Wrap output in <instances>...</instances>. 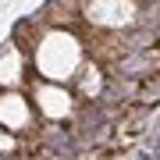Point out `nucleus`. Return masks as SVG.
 Segmentation results:
<instances>
[{
	"label": "nucleus",
	"instance_id": "4",
	"mask_svg": "<svg viewBox=\"0 0 160 160\" xmlns=\"http://www.w3.org/2000/svg\"><path fill=\"white\" fill-rule=\"evenodd\" d=\"M22 153V139L14 135V132H7V128H0V157H18Z\"/></svg>",
	"mask_w": 160,
	"mask_h": 160
},
{
	"label": "nucleus",
	"instance_id": "3",
	"mask_svg": "<svg viewBox=\"0 0 160 160\" xmlns=\"http://www.w3.org/2000/svg\"><path fill=\"white\" fill-rule=\"evenodd\" d=\"M22 75H25V50L11 46L7 53H0V86H7V89L22 86Z\"/></svg>",
	"mask_w": 160,
	"mask_h": 160
},
{
	"label": "nucleus",
	"instance_id": "1",
	"mask_svg": "<svg viewBox=\"0 0 160 160\" xmlns=\"http://www.w3.org/2000/svg\"><path fill=\"white\" fill-rule=\"evenodd\" d=\"M78 92H71L68 86H57V82H36V114L50 125H75L78 118Z\"/></svg>",
	"mask_w": 160,
	"mask_h": 160
},
{
	"label": "nucleus",
	"instance_id": "2",
	"mask_svg": "<svg viewBox=\"0 0 160 160\" xmlns=\"http://www.w3.org/2000/svg\"><path fill=\"white\" fill-rule=\"evenodd\" d=\"M0 128L14 132L22 142H25V135L36 139V132H39L36 128V110L22 92H4L0 96Z\"/></svg>",
	"mask_w": 160,
	"mask_h": 160
}]
</instances>
